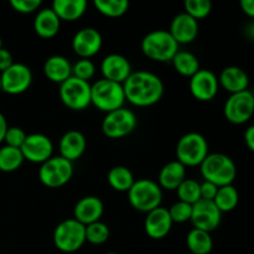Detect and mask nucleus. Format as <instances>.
Returning a JSON list of instances; mask_svg holds the SVG:
<instances>
[{"instance_id": "1", "label": "nucleus", "mask_w": 254, "mask_h": 254, "mask_svg": "<svg viewBox=\"0 0 254 254\" xmlns=\"http://www.w3.org/2000/svg\"><path fill=\"white\" fill-rule=\"evenodd\" d=\"M126 101L138 107H149L158 103L164 94L160 77L149 71L131 72L123 83Z\"/></svg>"}, {"instance_id": "2", "label": "nucleus", "mask_w": 254, "mask_h": 254, "mask_svg": "<svg viewBox=\"0 0 254 254\" xmlns=\"http://www.w3.org/2000/svg\"><path fill=\"white\" fill-rule=\"evenodd\" d=\"M200 166L205 181L215 184L218 188L232 185L237 175L235 161L221 153L208 154Z\"/></svg>"}, {"instance_id": "3", "label": "nucleus", "mask_w": 254, "mask_h": 254, "mask_svg": "<svg viewBox=\"0 0 254 254\" xmlns=\"http://www.w3.org/2000/svg\"><path fill=\"white\" fill-rule=\"evenodd\" d=\"M141 51L154 61H171L179 52V44L166 30H154L141 40Z\"/></svg>"}, {"instance_id": "4", "label": "nucleus", "mask_w": 254, "mask_h": 254, "mask_svg": "<svg viewBox=\"0 0 254 254\" xmlns=\"http://www.w3.org/2000/svg\"><path fill=\"white\" fill-rule=\"evenodd\" d=\"M126 102L123 84L102 78L91 86V103L106 113L123 108Z\"/></svg>"}, {"instance_id": "5", "label": "nucleus", "mask_w": 254, "mask_h": 254, "mask_svg": "<svg viewBox=\"0 0 254 254\" xmlns=\"http://www.w3.org/2000/svg\"><path fill=\"white\" fill-rule=\"evenodd\" d=\"M128 198L135 210L148 213L160 207L163 192L155 181L150 179H140L136 180L128 191Z\"/></svg>"}, {"instance_id": "6", "label": "nucleus", "mask_w": 254, "mask_h": 254, "mask_svg": "<svg viewBox=\"0 0 254 254\" xmlns=\"http://www.w3.org/2000/svg\"><path fill=\"white\" fill-rule=\"evenodd\" d=\"M86 242V226L74 218H68L57 225L54 232V243L61 252L73 253Z\"/></svg>"}, {"instance_id": "7", "label": "nucleus", "mask_w": 254, "mask_h": 254, "mask_svg": "<svg viewBox=\"0 0 254 254\" xmlns=\"http://www.w3.org/2000/svg\"><path fill=\"white\" fill-rule=\"evenodd\" d=\"M208 155V144L203 135L188 133L180 138L176 145V156L184 166L201 165Z\"/></svg>"}, {"instance_id": "8", "label": "nucleus", "mask_w": 254, "mask_h": 254, "mask_svg": "<svg viewBox=\"0 0 254 254\" xmlns=\"http://www.w3.org/2000/svg\"><path fill=\"white\" fill-rule=\"evenodd\" d=\"M60 98L69 109L82 111L91 104V84L71 76L60 84Z\"/></svg>"}, {"instance_id": "9", "label": "nucleus", "mask_w": 254, "mask_h": 254, "mask_svg": "<svg viewBox=\"0 0 254 254\" xmlns=\"http://www.w3.org/2000/svg\"><path fill=\"white\" fill-rule=\"evenodd\" d=\"M73 175V165L62 156H55L41 164L39 178L45 186L51 189L61 188L71 180Z\"/></svg>"}, {"instance_id": "10", "label": "nucleus", "mask_w": 254, "mask_h": 254, "mask_svg": "<svg viewBox=\"0 0 254 254\" xmlns=\"http://www.w3.org/2000/svg\"><path fill=\"white\" fill-rule=\"evenodd\" d=\"M225 117L233 124H245L254 114V94L250 89L228 97L225 103Z\"/></svg>"}, {"instance_id": "11", "label": "nucleus", "mask_w": 254, "mask_h": 254, "mask_svg": "<svg viewBox=\"0 0 254 254\" xmlns=\"http://www.w3.org/2000/svg\"><path fill=\"white\" fill-rule=\"evenodd\" d=\"M136 123L138 121L134 112L127 108H119L107 113L102 122V131L108 138H123L135 129Z\"/></svg>"}, {"instance_id": "12", "label": "nucleus", "mask_w": 254, "mask_h": 254, "mask_svg": "<svg viewBox=\"0 0 254 254\" xmlns=\"http://www.w3.org/2000/svg\"><path fill=\"white\" fill-rule=\"evenodd\" d=\"M221 218L222 212L218 210L213 201L201 198L192 205V215L190 221L195 228L210 233L220 226Z\"/></svg>"}, {"instance_id": "13", "label": "nucleus", "mask_w": 254, "mask_h": 254, "mask_svg": "<svg viewBox=\"0 0 254 254\" xmlns=\"http://www.w3.org/2000/svg\"><path fill=\"white\" fill-rule=\"evenodd\" d=\"M32 82L31 69L24 64H12L1 72V91L9 94H20L27 91Z\"/></svg>"}, {"instance_id": "14", "label": "nucleus", "mask_w": 254, "mask_h": 254, "mask_svg": "<svg viewBox=\"0 0 254 254\" xmlns=\"http://www.w3.org/2000/svg\"><path fill=\"white\" fill-rule=\"evenodd\" d=\"M20 150L24 159H27L31 163L44 164L52 158L54 144L51 139L44 134H30L26 136Z\"/></svg>"}, {"instance_id": "15", "label": "nucleus", "mask_w": 254, "mask_h": 254, "mask_svg": "<svg viewBox=\"0 0 254 254\" xmlns=\"http://www.w3.org/2000/svg\"><path fill=\"white\" fill-rule=\"evenodd\" d=\"M217 76L210 69H198L190 79V91L196 99L202 102L215 98L218 92Z\"/></svg>"}, {"instance_id": "16", "label": "nucleus", "mask_w": 254, "mask_h": 254, "mask_svg": "<svg viewBox=\"0 0 254 254\" xmlns=\"http://www.w3.org/2000/svg\"><path fill=\"white\" fill-rule=\"evenodd\" d=\"M101 32L93 27H83L74 34L72 39V49L82 59L94 56L102 47Z\"/></svg>"}, {"instance_id": "17", "label": "nucleus", "mask_w": 254, "mask_h": 254, "mask_svg": "<svg viewBox=\"0 0 254 254\" xmlns=\"http://www.w3.org/2000/svg\"><path fill=\"white\" fill-rule=\"evenodd\" d=\"M101 69L104 78L122 84L131 73L130 62L127 57L119 54H111L104 57L101 64Z\"/></svg>"}, {"instance_id": "18", "label": "nucleus", "mask_w": 254, "mask_h": 254, "mask_svg": "<svg viewBox=\"0 0 254 254\" xmlns=\"http://www.w3.org/2000/svg\"><path fill=\"white\" fill-rule=\"evenodd\" d=\"M169 32L179 45L190 44L197 37L198 22L186 12H181L173 19Z\"/></svg>"}, {"instance_id": "19", "label": "nucleus", "mask_w": 254, "mask_h": 254, "mask_svg": "<svg viewBox=\"0 0 254 254\" xmlns=\"http://www.w3.org/2000/svg\"><path fill=\"white\" fill-rule=\"evenodd\" d=\"M173 223L169 210L158 207L148 212L145 220V232L150 238L161 240L169 235Z\"/></svg>"}, {"instance_id": "20", "label": "nucleus", "mask_w": 254, "mask_h": 254, "mask_svg": "<svg viewBox=\"0 0 254 254\" xmlns=\"http://www.w3.org/2000/svg\"><path fill=\"white\" fill-rule=\"evenodd\" d=\"M103 202L97 196H86L76 203L73 210L74 220L84 226L97 222L103 215Z\"/></svg>"}, {"instance_id": "21", "label": "nucleus", "mask_w": 254, "mask_h": 254, "mask_svg": "<svg viewBox=\"0 0 254 254\" xmlns=\"http://www.w3.org/2000/svg\"><path fill=\"white\" fill-rule=\"evenodd\" d=\"M87 141L83 134L78 130H69L62 135L60 140V153L62 158L72 161L83 155Z\"/></svg>"}, {"instance_id": "22", "label": "nucleus", "mask_w": 254, "mask_h": 254, "mask_svg": "<svg viewBox=\"0 0 254 254\" xmlns=\"http://www.w3.org/2000/svg\"><path fill=\"white\" fill-rule=\"evenodd\" d=\"M218 82L231 94L247 91L250 86V77L245 69L237 66H228L222 69Z\"/></svg>"}, {"instance_id": "23", "label": "nucleus", "mask_w": 254, "mask_h": 254, "mask_svg": "<svg viewBox=\"0 0 254 254\" xmlns=\"http://www.w3.org/2000/svg\"><path fill=\"white\" fill-rule=\"evenodd\" d=\"M61 20L52 7H45L40 10L34 20V30L39 36L50 39L59 32Z\"/></svg>"}, {"instance_id": "24", "label": "nucleus", "mask_w": 254, "mask_h": 254, "mask_svg": "<svg viewBox=\"0 0 254 254\" xmlns=\"http://www.w3.org/2000/svg\"><path fill=\"white\" fill-rule=\"evenodd\" d=\"M44 72L50 81L61 84L72 76V66L66 57L55 55L46 60L44 64Z\"/></svg>"}, {"instance_id": "25", "label": "nucleus", "mask_w": 254, "mask_h": 254, "mask_svg": "<svg viewBox=\"0 0 254 254\" xmlns=\"http://www.w3.org/2000/svg\"><path fill=\"white\" fill-rule=\"evenodd\" d=\"M186 179V166L180 161H170L159 173V184L166 190H176Z\"/></svg>"}, {"instance_id": "26", "label": "nucleus", "mask_w": 254, "mask_h": 254, "mask_svg": "<svg viewBox=\"0 0 254 254\" xmlns=\"http://www.w3.org/2000/svg\"><path fill=\"white\" fill-rule=\"evenodd\" d=\"M87 9L86 0H55L52 10L56 12L60 20L73 21L79 19Z\"/></svg>"}, {"instance_id": "27", "label": "nucleus", "mask_w": 254, "mask_h": 254, "mask_svg": "<svg viewBox=\"0 0 254 254\" xmlns=\"http://www.w3.org/2000/svg\"><path fill=\"white\" fill-rule=\"evenodd\" d=\"M186 245L192 254H210L213 247L210 233L198 228H193L188 233Z\"/></svg>"}, {"instance_id": "28", "label": "nucleus", "mask_w": 254, "mask_h": 254, "mask_svg": "<svg viewBox=\"0 0 254 254\" xmlns=\"http://www.w3.org/2000/svg\"><path fill=\"white\" fill-rule=\"evenodd\" d=\"M108 183L116 191L128 192L135 183L131 171L126 166H114L108 173Z\"/></svg>"}, {"instance_id": "29", "label": "nucleus", "mask_w": 254, "mask_h": 254, "mask_svg": "<svg viewBox=\"0 0 254 254\" xmlns=\"http://www.w3.org/2000/svg\"><path fill=\"white\" fill-rule=\"evenodd\" d=\"M171 61L179 73L190 78L200 69L198 59L189 51H179Z\"/></svg>"}, {"instance_id": "30", "label": "nucleus", "mask_w": 254, "mask_h": 254, "mask_svg": "<svg viewBox=\"0 0 254 254\" xmlns=\"http://www.w3.org/2000/svg\"><path fill=\"white\" fill-rule=\"evenodd\" d=\"M238 201H240V195L237 189L233 185H227L218 188L213 202L221 212H231L237 207Z\"/></svg>"}, {"instance_id": "31", "label": "nucleus", "mask_w": 254, "mask_h": 254, "mask_svg": "<svg viewBox=\"0 0 254 254\" xmlns=\"http://www.w3.org/2000/svg\"><path fill=\"white\" fill-rule=\"evenodd\" d=\"M24 160V155L20 149L7 145L0 148V171L12 173L21 166Z\"/></svg>"}, {"instance_id": "32", "label": "nucleus", "mask_w": 254, "mask_h": 254, "mask_svg": "<svg viewBox=\"0 0 254 254\" xmlns=\"http://www.w3.org/2000/svg\"><path fill=\"white\" fill-rule=\"evenodd\" d=\"M94 6L101 14L109 17L122 16L128 11V0H94Z\"/></svg>"}, {"instance_id": "33", "label": "nucleus", "mask_w": 254, "mask_h": 254, "mask_svg": "<svg viewBox=\"0 0 254 254\" xmlns=\"http://www.w3.org/2000/svg\"><path fill=\"white\" fill-rule=\"evenodd\" d=\"M176 192H178L180 201L190 203V205H193L198 200H201L200 184L192 179H185L181 185L176 189Z\"/></svg>"}, {"instance_id": "34", "label": "nucleus", "mask_w": 254, "mask_h": 254, "mask_svg": "<svg viewBox=\"0 0 254 254\" xmlns=\"http://www.w3.org/2000/svg\"><path fill=\"white\" fill-rule=\"evenodd\" d=\"M109 238V228L106 223L97 221L86 226V241L92 245H103Z\"/></svg>"}, {"instance_id": "35", "label": "nucleus", "mask_w": 254, "mask_h": 254, "mask_svg": "<svg viewBox=\"0 0 254 254\" xmlns=\"http://www.w3.org/2000/svg\"><path fill=\"white\" fill-rule=\"evenodd\" d=\"M211 9H212V4L210 0H186L185 1V12L196 20L207 16L211 12Z\"/></svg>"}, {"instance_id": "36", "label": "nucleus", "mask_w": 254, "mask_h": 254, "mask_svg": "<svg viewBox=\"0 0 254 254\" xmlns=\"http://www.w3.org/2000/svg\"><path fill=\"white\" fill-rule=\"evenodd\" d=\"M170 213V217L173 220V222L176 223H184L186 221L191 220V215H192V205L190 203L183 202V201H179V202L174 203L173 206L169 210Z\"/></svg>"}, {"instance_id": "37", "label": "nucleus", "mask_w": 254, "mask_h": 254, "mask_svg": "<svg viewBox=\"0 0 254 254\" xmlns=\"http://www.w3.org/2000/svg\"><path fill=\"white\" fill-rule=\"evenodd\" d=\"M94 72H96L94 64L88 59H81L72 67V76L77 77L82 81L88 82V79L93 77Z\"/></svg>"}, {"instance_id": "38", "label": "nucleus", "mask_w": 254, "mask_h": 254, "mask_svg": "<svg viewBox=\"0 0 254 254\" xmlns=\"http://www.w3.org/2000/svg\"><path fill=\"white\" fill-rule=\"evenodd\" d=\"M26 136V133L21 128H19V127H10V128H7L6 134H5L4 141L6 143L7 146L20 149L22 144H24Z\"/></svg>"}, {"instance_id": "39", "label": "nucleus", "mask_w": 254, "mask_h": 254, "mask_svg": "<svg viewBox=\"0 0 254 254\" xmlns=\"http://www.w3.org/2000/svg\"><path fill=\"white\" fill-rule=\"evenodd\" d=\"M10 5L17 12L29 14V12L36 11L41 6V0H11Z\"/></svg>"}, {"instance_id": "40", "label": "nucleus", "mask_w": 254, "mask_h": 254, "mask_svg": "<svg viewBox=\"0 0 254 254\" xmlns=\"http://www.w3.org/2000/svg\"><path fill=\"white\" fill-rule=\"evenodd\" d=\"M200 190L201 198L213 201L216 197V193H217L218 191V186H216L215 184L212 183H208V181H205V183L200 184Z\"/></svg>"}, {"instance_id": "41", "label": "nucleus", "mask_w": 254, "mask_h": 254, "mask_svg": "<svg viewBox=\"0 0 254 254\" xmlns=\"http://www.w3.org/2000/svg\"><path fill=\"white\" fill-rule=\"evenodd\" d=\"M12 64H14V61H12V55L6 49L1 47L0 49V73L4 72L5 69L9 68Z\"/></svg>"}, {"instance_id": "42", "label": "nucleus", "mask_w": 254, "mask_h": 254, "mask_svg": "<svg viewBox=\"0 0 254 254\" xmlns=\"http://www.w3.org/2000/svg\"><path fill=\"white\" fill-rule=\"evenodd\" d=\"M245 141L248 149L254 153V126L248 127L247 130L245 131Z\"/></svg>"}, {"instance_id": "43", "label": "nucleus", "mask_w": 254, "mask_h": 254, "mask_svg": "<svg viewBox=\"0 0 254 254\" xmlns=\"http://www.w3.org/2000/svg\"><path fill=\"white\" fill-rule=\"evenodd\" d=\"M241 9L247 16L254 17V0H242L240 2Z\"/></svg>"}, {"instance_id": "44", "label": "nucleus", "mask_w": 254, "mask_h": 254, "mask_svg": "<svg viewBox=\"0 0 254 254\" xmlns=\"http://www.w3.org/2000/svg\"><path fill=\"white\" fill-rule=\"evenodd\" d=\"M7 128H9V127H7L6 119H5V117L2 116V113H0V143H2V141H4L5 134H6Z\"/></svg>"}, {"instance_id": "45", "label": "nucleus", "mask_w": 254, "mask_h": 254, "mask_svg": "<svg viewBox=\"0 0 254 254\" xmlns=\"http://www.w3.org/2000/svg\"><path fill=\"white\" fill-rule=\"evenodd\" d=\"M0 91H1V73H0Z\"/></svg>"}, {"instance_id": "46", "label": "nucleus", "mask_w": 254, "mask_h": 254, "mask_svg": "<svg viewBox=\"0 0 254 254\" xmlns=\"http://www.w3.org/2000/svg\"><path fill=\"white\" fill-rule=\"evenodd\" d=\"M2 47V40H1V37H0V49H1Z\"/></svg>"}, {"instance_id": "47", "label": "nucleus", "mask_w": 254, "mask_h": 254, "mask_svg": "<svg viewBox=\"0 0 254 254\" xmlns=\"http://www.w3.org/2000/svg\"><path fill=\"white\" fill-rule=\"evenodd\" d=\"M106 254H118V253H114V252H109V253H106Z\"/></svg>"}, {"instance_id": "48", "label": "nucleus", "mask_w": 254, "mask_h": 254, "mask_svg": "<svg viewBox=\"0 0 254 254\" xmlns=\"http://www.w3.org/2000/svg\"><path fill=\"white\" fill-rule=\"evenodd\" d=\"M186 254H192V253H190V252H189V253H186Z\"/></svg>"}]
</instances>
